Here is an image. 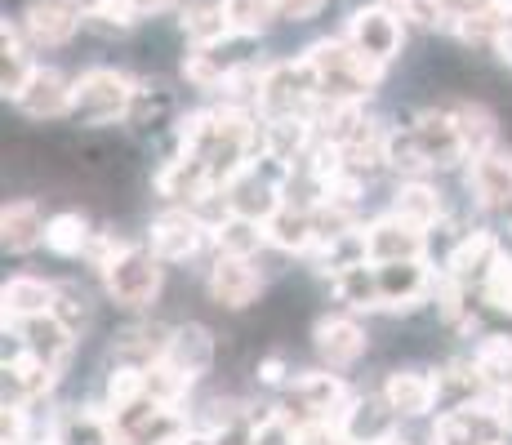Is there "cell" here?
Listing matches in <instances>:
<instances>
[{
  "label": "cell",
  "instance_id": "cell-1",
  "mask_svg": "<svg viewBox=\"0 0 512 445\" xmlns=\"http://www.w3.org/2000/svg\"><path fill=\"white\" fill-rule=\"evenodd\" d=\"M303 58L312 63V76H317L326 103H366L383 81V63L366 58L348 36L343 41H317Z\"/></svg>",
  "mask_w": 512,
  "mask_h": 445
},
{
  "label": "cell",
  "instance_id": "cell-2",
  "mask_svg": "<svg viewBox=\"0 0 512 445\" xmlns=\"http://www.w3.org/2000/svg\"><path fill=\"white\" fill-rule=\"evenodd\" d=\"M139 85L116 67H90L72 89V121L81 125H112V121H130V107Z\"/></svg>",
  "mask_w": 512,
  "mask_h": 445
},
{
  "label": "cell",
  "instance_id": "cell-3",
  "mask_svg": "<svg viewBox=\"0 0 512 445\" xmlns=\"http://www.w3.org/2000/svg\"><path fill=\"white\" fill-rule=\"evenodd\" d=\"M161 259H156L152 250H125L121 259L103 272V285H107V299L116 303V308H130V312H143L156 303V294H161Z\"/></svg>",
  "mask_w": 512,
  "mask_h": 445
},
{
  "label": "cell",
  "instance_id": "cell-4",
  "mask_svg": "<svg viewBox=\"0 0 512 445\" xmlns=\"http://www.w3.org/2000/svg\"><path fill=\"white\" fill-rule=\"evenodd\" d=\"M343 36H348L366 58L388 67L392 58L401 54V41H406V18L388 5H361V9H352L348 32Z\"/></svg>",
  "mask_w": 512,
  "mask_h": 445
},
{
  "label": "cell",
  "instance_id": "cell-5",
  "mask_svg": "<svg viewBox=\"0 0 512 445\" xmlns=\"http://www.w3.org/2000/svg\"><path fill=\"white\" fill-rule=\"evenodd\" d=\"M205 236H214V227L201 223V214L192 210H165L161 219H152V232H147V250L161 263H187L201 254Z\"/></svg>",
  "mask_w": 512,
  "mask_h": 445
},
{
  "label": "cell",
  "instance_id": "cell-6",
  "mask_svg": "<svg viewBox=\"0 0 512 445\" xmlns=\"http://www.w3.org/2000/svg\"><path fill=\"white\" fill-rule=\"evenodd\" d=\"M205 290H210V299L219 303V308L241 312L263 294V272L254 267V259H245V254H219L210 276H205Z\"/></svg>",
  "mask_w": 512,
  "mask_h": 445
},
{
  "label": "cell",
  "instance_id": "cell-7",
  "mask_svg": "<svg viewBox=\"0 0 512 445\" xmlns=\"http://www.w3.org/2000/svg\"><path fill=\"white\" fill-rule=\"evenodd\" d=\"M383 290V312H415L432 299L437 281H432L423 259H401V263H374Z\"/></svg>",
  "mask_w": 512,
  "mask_h": 445
},
{
  "label": "cell",
  "instance_id": "cell-8",
  "mask_svg": "<svg viewBox=\"0 0 512 445\" xmlns=\"http://www.w3.org/2000/svg\"><path fill=\"white\" fill-rule=\"evenodd\" d=\"M366 236V259L370 263H401V259H423L428 254V236L423 227L406 223L401 214H383L370 227H361Z\"/></svg>",
  "mask_w": 512,
  "mask_h": 445
},
{
  "label": "cell",
  "instance_id": "cell-9",
  "mask_svg": "<svg viewBox=\"0 0 512 445\" xmlns=\"http://www.w3.org/2000/svg\"><path fill=\"white\" fill-rule=\"evenodd\" d=\"M397 423H401L397 405L383 397V392H374V397H352L348 401L339 428H343V437H352L361 445H383V441L397 437Z\"/></svg>",
  "mask_w": 512,
  "mask_h": 445
},
{
  "label": "cell",
  "instance_id": "cell-10",
  "mask_svg": "<svg viewBox=\"0 0 512 445\" xmlns=\"http://www.w3.org/2000/svg\"><path fill=\"white\" fill-rule=\"evenodd\" d=\"M76 27H85L81 9L72 0H32L23 14V32L36 49H58L76 36Z\"/></svg>",
  "mask_w": 512,
  "mask_h": 445
},
{
  "label": "cell",
  "instance_id": "cell-11",
  "mask_svg": "<svg viewBox=\"0 0 512 445\" xmlns=\"http://www.w3.org/2000/svg\"><path fill=\"white\" fill-rule=\"evenodd\" d=\"M468 192L477 196L481 210H508V205H512V152L490 147V152L472 156Z\"/></svg>",
  "mask_w": 512,
  "mask_h": 445
},
{
  "label": "cell",
  "instance_id": "cell-12",
  "mask_svg": "<svg viewBox=\"0 0 512 445\" xmlns=\"http://www.w3.org/2000/svg\"><path fill=\"white\" fill-rule=\"evenodd\" d=\"M312 343H317V356L330 370H348L366 356V330L352 316H321L312 325Z\"/></svg>",
  "mask_w": 512,
  "mask_h": 445
},
{
  "label": "cell",
  "instance_id": "cell-13",
  "mask_svg": "<svg viewBox=\"0 0 512 445\" xmlns=\"http://www.w3.org/2000/svg\"><path fill=\"white\" fill-rule=\"evenodd\" d=\"M72 89H76V81H67L58 67H41V63H36L32 81H27L23 98H18V107H23L27 116H36V121L72 116Z\"/></svg>",
  "mask_w": 512,
  "mask_h": 445
},
{
  "label": "cell",
  "instance_id": "cell-14",
  "mask_svg": "<svg viewBox=\"0 0 512 445\" xmlns=\"http://www.w3.org/2000/svg\"><path fill=\"white\" fill-rule=\"evenodd\" d=\"M14 330H18V339H23V348L36 352L41 361H49L54 370L67 361V352H72V343H76V330L58 312H41V316H27V321H14Z\"/></svg>",
  "mask_w": 512,
  "mask_h": 445
},
{
  "label": "cell",
  "instance_id": "cell-15",
  "mask_svg": "<svg viewBox=\"0 0 512 445\" xmlns=\"http://www.w3.org/2000/svg\"><path fill=\"white\" fill-rule=\"evenodd\" d=\"M415 134L428 152L432 170H446V165L464 161V138H459V125H455V112H441V107H428V112L415 116Z\"/></svg>",
  "mask_w": 512,
  "mask_h": 445
},
{
  "label": "cell",
  "instance_id": "cell-16",
  "mask_svg": "<svg viewBox=\"0 0 512 445\" xmlns=\"http://www.w3.org/2000/svg\"><path fill=\"white\" fill-rule=\"evenodd\" d=\"M294 401H299L303 419H334L339 423L352 397H348V388L339 383V374L317 370V374H299V379H294Z\"/></svg>",
  "mask_w": 512,
  "mask_h": 445
},
{
  "label": "cell",
  "instance_id": "cell-17",
  "mask_svg": "<svg viewBox=\"0 0 512 445\" xmlns=\"http://www.w3.org/2000/svg\"><path fill=\"white\" fill-rule=\"evenodd\" d=\"M165 361L174 370H183L187 379H205L214 370V334L205 330L201 321H187L179 330H170V343H165Z\"/></svg>",
  "mask_w": 512,
  "mask_h": 445
},
{
  "label": "cell",
  "instance_id": "cell-18",
  "mask_svg": "<svg viewBox=\"0 0 512 445\" xmlns=\"http://www.w3.org/2000/svg\"><path fill=\"white\" fill-rule=\"evenodd\" d=\"M383 397L397 405L401 419H423L441 397V379L428 370H392L388 383H383Z\"/></svg>",
  "mask_w": 512,
  "mask_h": 445
},
{
  "label": "cell",
  "instance_id": "cell-19",
  "mask_svg": "<svg viewBox=\"0 0 512 445\" xmlns=\"http://www.w3.org/2000/svg\"><path fill=\"white\" fill-rule=\"evenodd\" d=\"M263 232H268L272 250H281V254H312L317 250V219H312V205L285 201L281 210L263 223Z\"/></svg>",
  "mask_w": 512,
  "mask_h": 445
},
{
  "label": "cell",
  "instance_id": "cell-20",
  "mask_svg": "<svg viewBox=\"0 0 512 445\" xmlns=\"http://www.w3.org/2000/svg\"><path fill=\"white\" fill-rule=\"evenodd\" d=\"M45 232H49V219L41 214L36 201H9L5 210H0V241H5L9 254L36 250V245L45 241Z\"/></svg>",
  "mask_w": 512,
  "mask_h": 445
},
{
  "label": "cell",
  "instance_id": "cell-21",
  "mask_svg": "<svg viewBox=\"0 0 512 445\" xmlns=\"http://www.w3.org/2000/svg\"><path fill=\"white\" fill-rule=\"evenodd\" d=\"M472 374H477L481 392H512V339L508 334H486L472 348Z\"/></svg>",
  "mask_w": 512,
  "mask_h": 445
},
{
  "label": "cell",
  "instance_id": "cell-22",
  "mask_svg": "<svg viewBox=\"0 0 512 445\" xmlns=\"http://www.w3.org/2000/svg\"><path fill=\"white\" fill-rule=\"evenodd\" d=\"M499 259V241L490 232H468V236H459L455 241V250H450V259H446V276H455L459 285H468V281H486V272H490V263Z\"/></svg>",
  "mask_w": 512,
  "mask_h": 445
},
{
  "label": "cell",
  "instance_id": "cell-23",
  "mask_svg": "<svg viewBox=\"0 0 512 445\" xmlns=\"http://www.w3.org/2000/svg\"><path fill=\"white\" fill-rule=\"evenodd\" d=\"M54 303H58V285L41 281V276H14V281L5 285V325L54 312Z\"/></svg>",
  "mask_w": 512,
  "mask_h": 445
},
{
  "label": "cell",
  "instance_id": "cell-24",
  "mask_svg": "<svg viewBox=\"0 0 512 445\" xmlns=\"http://www.w3.org/2000/svg\"><path fill=\"white\" fill-rule=\"evenodd\" d=\"M334 294H339L343 308L352 312H379L383 308V290H379V272L374 263H357V267H343V272L330 276Z\"/></svg>",
  "mask_w": 512,
  "mask_h": 445
},
{
  "label": "cell",
  "instance_id": "cell-25",
  "mask_svg": "<svg viewBox=\"0 0 512 445\" xmlns=\"http://www.w3.org/2000/svg\"><path fill=\"white\" fill-rule=\"evenodd\" d=\"M508 9H512V0H486V5L459 14L455 23H450V32L464 45H499V36H504V27H508Z\"/></svg>",
  "mask_w": 512,
  "mask_h": 445
},
{
  "label": "cell",
  "instance_id": "cell-26",
  "mask_svg": "<svg viewBox=\"0 0 512 445\" xmlns=\"http://www.w3.org/2000/svg\"><path fill=\"white\" fill-rule=\"evenodd\" d=\"M179 27L192 45H228L232 41V27H228V18H223L219 0H187Z\"/></svg>",
  "mask_w": 512,
  "mask_h": 445
},
{
  "label": "cell",
  "instance_id": "cell-27",
  "mask_svg": "<svg viewBox=\"0 0 512 445\" xmlns=\"http://www.w3.org/2000/svg\"><path fill=\"white\" fill-rule=\"evenodd\" d=\"M54 379H58V370L49 361H41L36 352H18L14 361H5V383H9V392H14V401H32V397H41V392L54 388Z\"/></svg>",
  "mask_w": 512,
  "mask_h": 445
},
{
  "label": "cell",
  "instance_id": "cell-28",
  "mask_svg": "<svg viewBox=\"0 0 512 445\" xmlns=\"http://www.w3.org/2000/svg\"><path fill=\"white\" fill-rule=\"evenodd\" d=\"M58 445H112V419L103 410H63L54 423Z\"/></svg>",
  "mask_w": 512,
  "mask_h": 445
},
{
  "label": "cell",
  "instance_id": "cell-29",
  "mask_svg": "<svg viewBox=\"0 0 512 445\" xmlns=\"http://www.w3.org/2000/svg\"><path fill=\"white\" fill-rule=\"evenodd\" d=\"M392 214H401L406 223L415 227H437L441 223V192L432 183H423V178H410V183L397 187V201H392Z\"/></svg>",
  "mask_w": 512,
  "mask_h": 445
},
{
  "label": "cell",
  "instance_id": "cell-30",
  "mask_svg": "<svg viewBox=\"0 0 512 445\" xmlns=\"http://www.w3.org/2000/svg\"><path fill=\"white\" fill-rule=\"evenodd\" d=\"M232 67L236 58H223V45H192V54L183 58V76L196 89H223Z\"/></svg>",
  "mask_w": 512,
  "mask_h": 445
},
{
  "label": "cell",
  "instance_id": "cell-31",
  "mask_svg": "<svg viewBox=\"0 0 512 445\" xmlns=\"http://www.w3.org/2000/svg\"><path fill=\"white\" fill-rule=\"evenodd\" d=\"M32 72H36V63H32V54H27V45H23V27H14L5 18V67H0V89H5V98H23V89L27 81H32Z\"/></svg>",
  "mask_w": 512,
  "mask_h": 445
},
{
  "label": "cell",
  "instance_id": "cell-32",
  "mask_svg": "<svg viewBox=\"0 0 512 445\" xmlns=\"http://www.w3.org/2000/svg\"><path fill=\"white\" fill-rule=\"evenodd\" d=\"M214 245H219V254H245V259H254V254L268 245V232H263V223H254V219L223 214V219L214 223Z\"/></svg>",
  "mask_w": 512,
  "mask_h": 445
},
{
  "label": "cell",
  "instance_id": "cell-33",
  "mask_svg": "<svg viewBox=\"0 0 512 445\" xmlns=\"http://www.w3.org/2000/svg\"><path fill=\"white\" fill-rule=\"evenodd\" d=\"M455 125H459V138H464V152L468 161L481 152H490L499 138V125H495V112L481 103H459L455 107Z\"/></svg>",
  "mask_w": 512,
  "mask_h": 445
},
{
  "label": "cell",
  "instance_id": "cell-34",
  "mask_svg": "<svg viewBox=\"0 0 512 445\" xmlns=\"http://www.w3.org/2000/svg\"><path fill=\"white\" fill-rule=\"evenodd\" d=\"M90 223L85 214H54L49 219V232H45V245L58 254V259H81L90 250Z\"/></svg>",
  "mask_w": 512,
  "mask_h": 445
},
{
  "label": "cell",
  "instance_id": "cell-35",
  "mask_svg": "<svg viewBox=\"0 0 512 445\" xmlns=\"http://www.w3.org/2000/svg\"><path fill=\"white\" fill-rule=\"evenodd\" d=\"M223 5V18H228L232 36H263L277 18L272 0H219Z\"/></svg>",
  "mask_w": 512,
  "mask_h": 445
},
{
  "label": "cell",
  "instance_id": "cell-36",
  "mask_svg": "<svg viewBox=\"0 0 512 445\" xmlns=\"http://www.w3.org/2000/svg\"><path fill=\"white\" fill-rule=\"evenodd\" d=\"M388 165L392 170H401L406 178H419V174L432 170V161H428V152H423L415 125H410V130H388Z\"/></svg>",
  "mask_w": 512,
  "mask_h": 445
},
{
  "label": "cell",
  "instance_id": "cell-37",
  "mask_svg": "<svg viewBox=\"0 0 512 445\" xmlns=\"http://www.w3.org/2000/svg\"><path fill=\"white\" fill-rule=\"evenodd\" d=\"M81 18H85V27H94V32H103V36H121L139 23V14H134L125 0H85Z\"/></svg>",
  "mask_w": 512,
  "mask_h": 445
},
{
  "label": "cell",
  "instance_id": "cell-38",
  "mask_svg": "<svg viewBox=\"0 0 512 445\" xmlns=\"http://www.w3.org/2000/svg\"><path fill=\"white\" fill-rule=\"evenodd\" d=\"M139 401H147V365H116L107 374V405L112 410H130Z\"/></svg>",
  "mask_w": 512,
  "mask_h": 445
},
{
  "label": "cell",
  "instance_id": "cell-39",
  "mask_svg": "<svg viewBox=\"0 0 512 445\" xmlns=\"http://www.w3.org/2000/svg\"><path fill=\"white\" fill-rule=\"evenodd\" d=\"M187 388H192V379H187L183 370H174L165 356H156L152 365H147V397L161 401V405H179L187 397Z\"/></svg>",
  "mask_w": 512,
  "mask_h": 445
},
{
  "label": "cell",
  "instance_id": "cell-40",
  "mask_svg": "<svg viewBox=\"0 0 512 445\" xmlns=\"http://www.w3.org/2000/svg\"><path fill=\"white\" fill-rule=\"evenodd\" d=\"M397 14L406 18V23L423 27V32H437V27L455 23V14H450L446 0H397Z\"/></svg>",
  "mask_w": 512,
  "mask_h": 445
},
{
  "label": "cell",
  "instance_id": "cell-41",
  "mask_svg": "<svg viewBox=\"0 0 512 445\" xmlns=\"http://www.w3.org/2000/svg\"><path fill=\"white\" fill-rule=\"evenodd\" d=\"M481 299L499 312H512V259L504 250H499V259L490 263L486 281H481Z\"/></svg>",
  "mask_w": 512,
  "mask_h": 445
},
{
  "label": "cell",
  "instance_id": "cell-42",
  "mask_svg": "<svg viewBox=\"0 0 512 445\" xmlns=\"http://www.w3.org/2000/svg\"><path fill=\"white\" fill-rule=\"evenodd\" d=\"M250 445H299V428L290 423L285 410H268L250 428Z\"/></svg>",
  "mask_w": 512,
  "mask_h": 445
},
{
  "label": "cell",
  "instance_id": "cell-43",
  "mask_svg": "<svg viewBox=\"0 0 512 445\" xmlns=\"http://www.w3.org/2000/svg\"><path fill=\"white\" fill-rule=\"evenodd\" d=\"M125 250H130V245H125L116 232H94V236H90V250H85V259H90L98 272H107V267L121 259Z\"/></svg>",
  "mask_w": 512,
  "mask_h": 445
},
{
  "label": "cell",
  "instance_id": "cell-44",
  "mask_svg": "<svg viewBox=\"0 0 512 445\" xmlns=\"http://www.w3.org/2000/svg\"><path fill=\"white\" fill-rule=\"evenodd\" d=\"M54 312L63 316V321L72 325V330H81V325H85V316H90V303H85V294L76 290V285H63V290H58Z\"/></svg>",
  "mask_w": 512,
  "mask_h": 445
},
{
  "label": "cell",
  "instance_id": "cell-45",
  "mask_svg": "<svg viewBox=\"0 0 512 445\" xmlns=\"http://www.w3.org/2000/svg\"><path fill=\"white\" fill-rule=\"evenodd\" d=\"M0 432H5V445H27V405L23 401H5Z\"/></svg>",
  "mask_w": 512,
  "mask_h": 445
},
{
  "label": "cell",
  "instance_id": "cell-46",
  "mask_svg": "<svg viewBox=\"0 0 512 445\" xmlns=\"http://www.w3.org/2000/svg\"><path fill=\"white\" fill-rule=\"evenodd\" d=\"M272 9H277L281 23H308L326 9V0H272Z\"/></svg>",
  "mask_w": 512,
  "mask_h": 445
},
{
  "label": "cell",
  "instance_id": "cell-47",
  "mask_svg": "<svg viewBox=\"0 0 512 445\" xmlns=\"http://www.w3.org/2000/svg\"><path fill=\"white\" fill-rule=\"evenodd\" d=\"M281 379H285V361L281 356H268V361L259 365V383H268L272 388V383H281Z\"/></svg>",
  "mask_w": 512,
  "mask_h": 445
},
{
  "label": "cell",
  "instance_id": "cell-48",
  "mask_svg": "<svg viewBox=\"0 0 512 445\" xmlns=\"http://www.w3.org/2000/svg\"><path fill=\"white\" fill-rule=\"evenodd\" d=\"M125 5H130L139 18H152V14H165V9H170L174 0H125Z\"/></svg>",
  "mask_w": 512,
  "mask_h": 445
},
{
  "label": "cell",
  "instance_id": "cell-49",
  "mask_svg": "<svg viewBox=\"0 0 512 445\" xmlns=\"http://www.w3.org/2000/svg\"><path fill=\"white\" fill-rule=\"evenodd\" d=\"M499 58H504V63L512 67V9H508V27H504V36H499Z\"/></svg>",
  "mask_w": 512,
  "mask_h": 445
},
{
  "label": "cell",
  "instance_id": "cell-50",
  "mask_svg": "<svg viewBox=\"0 0 512 445\" xmlns=\"http://www.w3.org/2000/svg\"><path fill=\"white\" fill-rule=\"evenodd\" d=\"M179 445H223V441H219V432L205 428V432H187V437H183Z\"/></svg>",
  "mask_w": 512,
  "mask_h": 445
},
{
  "label": "cell",
  "instance_id": "cell-51",
  "mask_svg": "<svg viewBox=\"0 0 512 445\" xmlns=\"http://www.w3.org/2000/svg\"><path fill=\"white\" fill-rule=\"evenodd\" d=\"M81 5H85V0H81Z\"/></svg>",
  "mask_w": 512,
  "mask_h": 445
}]
</instances>
